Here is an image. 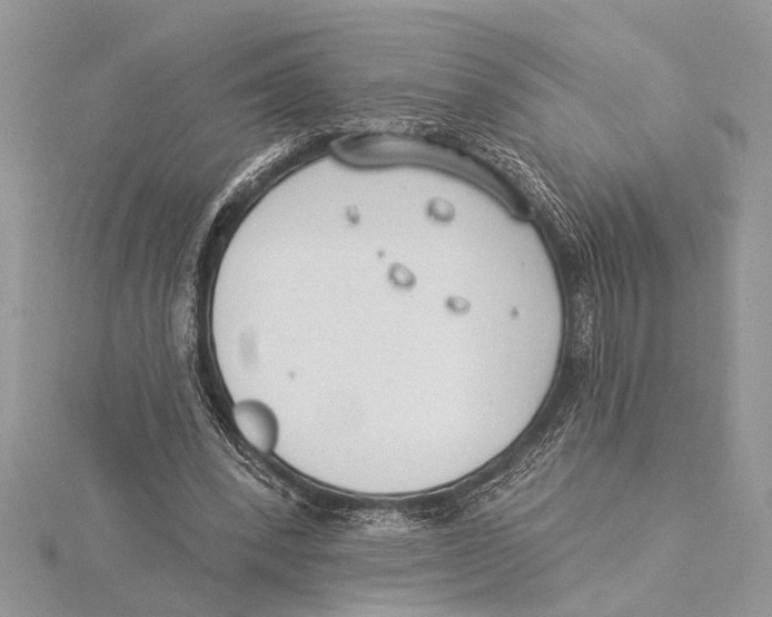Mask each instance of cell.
<instances>
[{
    "label": "cell",
    "mask_w": 772,
    "mask_h": 617,
    "mask_svg": "<svg viewBox=\"0 0 772 617\" xmlns=\"http://www.w3.org/2000/svg\"><path fill=\"white\" fill-rule=\"evenodd\" d=\"M234 418L245 439L260 451H269L277 438L276 419L266 405L255 401L235 407Z\"/></svg>",
    "instance_id": "6da1fadb"
}]
</instances>
